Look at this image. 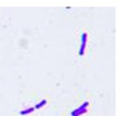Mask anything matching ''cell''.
<instances>
[{
	"label": "cell",
	"instance_id": "obj_1",
	"mask_svg": "<svg viewBox=\"0 0 121 116\" xmlns=\"http://www.w3.org/2000/svg\"><path fill=\"white\" fill-rule=\"evenodd\" d=\"M88 106V102H85V103L83 104V105H80L78 108H76V110H74L72 113H70V116H80L82 114L86 113V107Z\"/></svg>",
	"mask_w": 121,
	"mask_h": 116
},
{
	"label": "cell",
	"instance_id": "obj_2",
	"mask_svg": "<svg viewBox=\"0 0 121 116\" xmlns=\"http://www.w3.org/2000/svg\"><path fill=\"white\" fill-rule=\"evenodd\" d=\"M86 43H87V33H83V35H82V45H80V49H79V56H83L84 53H85Z\"/></svg>",
	"mask_w": 121,
	"mask_h": 116
},
{
	"label": "cell",
	"instance_id": "obj_3",
	"mask_svg": "<svg viewBox=\"0 0 121 116\" xmlns=\"http://www.w3.org/2000/svg\"><path fill=\"white\" fill-rule=\"evenodd\" d=\"M34 110H35L34 107H30V108H26V110H24V111H21V112H20V114H21V115H28V114L32 113Z\"/></svg>",
	"mask_w": 121,
	"mask_h": 116
},
{
	"label": "cell",
	"instance_id": "obj_4",
	"mask_svg": "<svg viewBox=\"0 0 121 116\" xmlns=\"http://www.w3.org/2000/svg\"><path fill=\"white\" fill-rule=\"evenodd\" d=\"M45 104H46V100H42L40 103H38L36 105H35V107L34 108H36V110H39V108H41L42 106H44Z\"/></svg>",
	"mask_w": 121,
	"mask_h": 116
}]
</instances>
